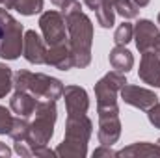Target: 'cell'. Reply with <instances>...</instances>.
<instances>
[{
    "mask_svg": "<svg viewBox=\"0 0 160 158\" xmlns=\"http://www.w3.org/2000/svg\"><path fill=\"white\" fill-rule=\"evenodd\" d=\"M13 87L19 91H28L36 99L58 101L63 97V84L62 80L43 75V73H30L26 69H19L13 73Z\"/></svg>",
    "mask_w": 160,
    "mask_h": 158,
    "instance_id": "3",
    "label": "cell"
},
{
    "mask_svg": "<svg viewBox=\"0 0 160 158\" xmlns=\"http://www.w3.org/2000/svg\"><path fill=\"white\" fill-rule=\"evenodd\" d=\"M77 11H82V4H80L78 0H69V2H65L63 6H62V15L63 17H69V15H73V13H77Z\"/></svg>",
    "mask_w": 160,
    "mask_h": 158,
    "instance_id": "24",
    "label": "cell"
},
{
    "mask_svg": "<svg viewBox=\"0 0 160 158\" xmlns=\"http://www.w3.org/2000/svg\"><path fill=\"white\" fill-rule=\"evenodd\" d=\"M28 134H30L28 117L17 116V117L13 119V125H11V128H9V132H8V136H9L13 141H24V140L28 138Z\"/></svg>",
    "mask_w": 160,
    "mask_h": 158,
    "instance_id": "18",
    "label": "cell"
},
{
    "mask_svg": "<svg viewBox=\"0 0 160 158\" xmlns=\"http://www.w3.org/2000/svg\"><path fill=\"white\" fill-rule=\"evenodd\" d=\"M136 48L143 52H158L160 50V30L149 19H140L134 24V37Z\"/></svg>",
    "mask_w": 160,
    "mask_h": 158,
    "instance_id": "8",
    "label": "cell"
},
{
    "mask_svg": "<svg viewBox=\"0 0 160 158\" xmlns=\"http://www.w3.org/2000/svg\"><path fill=\"white\" fill-rule=\"evenodd\" d=\"M119 95H121V99L125 101V104L134 106V108L143 110V112H147L149 108H153L158 102V97H157L155 91L140 87V86H134V84H128V82L121 87Z\"/></svg>",
    "mask_w": 160,
    "mask_h": 158,
    "instance_id": "9",
    "label": "cell"
},
{
    "mask_svg": "<svg viewBox=\"0 0 160 158\" xmlns=\"http://www.w3.org/2000/svg\"><path fill=\"white\" fill-rule=\"evenodd\" d=\"M47 65L60 69V71H69L75 67V58L69 47V41L62 43V45H54L47 48Z\"/></svg>",
    "mask_w": 160,
    "mask_h": 158,
    "instance_id": "13",
    "label": "cell"
},
{
    "mask_svg": "<svg viewBox=\"0 0 160 158\" xmlns=\"http://www.w3.org/2000/svg\"><path fill=\"white\" fill-rule=\"evenodd\" d=\"M108 60H110V65H112L116 71L123 73V75H127V73L134 67V56H132V52H130L128 48H125L123 45H116V47L110 50Z\"/></svg>",
    "mask_w": 160,
    "mask_h": 158,
    "instance_id": "15",
    "label": "cell"
},
{
    "mask_svg": "<svg viewBox=\"0 0 160 158\" xmlns=\"http://www.w3.org/2000/svg\"><path fill=\"white\" fill-rule=\"evenodd\" d=\"M101 156H118V151H114L112 149V145H102L101 143V147H97L95 151H93V158H101Z\"/></svg>",
    "mask_w": 160,
    "mask_h": 158,
    "instance_id": "26",
    "label": "cell"
},
{
    "mask_svg": "<svg viewBox=\"0 0 160 158\" xmlns=\"http://www.w3.org/2000/svg\"><path fill=\"white\" fill-rule=\"evenodd\" d=\"M39 28L43 32V39L48 47L62 45L67 41V24L60 11H45L39 17Z\"/></svg>",
    "mask_w": 160,
    "mask_h": 158,
    "instance_id": "7",
    "label": "cell"
},
{
    "mask_svg": "<svg viewBox=\"0 0 160 158\" xmlns=\"http://www.w3.org/2000/svg\"><path fill=\"white\" fill-rule=\"evenodd\" d=\"M36 119L30 123V134L24 140L28 145H47L54 136V125L58 119L56 101H38Z\"/></svg>",
    "mask_w": 160,
    "mask_h": 158,
    "instance_id": "4",
    "label": "cell"
},
{
    "mask_svg": "<svg viewBox=\"0 0 160 158\" xmlns=\"http://www.w3.org/2000/svg\"><path fill=\"white\" fill-rule=\"evenodd\" d=\"M132 2H136V4H138L140 7H145V6H147V4H149L151 0H132Z\"/></svg>",
    "mask_w": 160,
    "mask_h": 158,
    "instance_id": "30",
    "label": "cell"
},
{
    "mask_svg": "<svg viewBox=\"0 0 160 158\" xmlns=\"http://www.w3.org/2000/svg\"><path fill=\"white\" fill-rule=\"evenodd\" d=\"M36 106H38V99L28 91L15 89L13 97L9 99V110L21 117H30L36 112Z\"/></svg>",
    "mask_w": 160,
    "mask_h": 158,
    "instance_id": "14",
    "label": "cell"
},
{
    "mask_svg": "<svg viewBox=\"0 0 160 158\" xmlns=\"http://www.w3.org/2000/svg\"><path fill=\"white\" fill-rule=\"evenodd\" d=\"M93 134V121L86 112L67 110V125L63 141L56 147V155L62 158H84L88 155V143Z\"/></svg>",
    "mask_w": 160,
    "mask_h": 158,
    "instance_id": "1",
    "label": "cell"
},
{
    "mask_svg": "<svg viewBox=\"0 0 160 158\" xmlns=\"http://www.w3.org/2000/svg\"><path fill=\"white\" fill-rule=\"evenodd\" d=\"M13 87V73L6 63H0V99L6 97Z\"/></svg>",
    "mask_w": 160,
    "mask_h": 158,
    "instance_id": "22",
    "label": "cell"
},
{
    "mask_svg": "<svg viewBox=\"0 0 160 158\" xmlns=\"http://www.w3.org/2000/svg\"><path fill=\"white\" fill-rule=\"evenodd\" d=\"M0 6L8 11L15 9L24 17H32L43 11V0H0Z\"/></svg>",
    "mask_w": 160,
    "mask_h": 158,
    "instance_id": "16",
    "label": "cell"
},
{
    "mask_svg": "<svg viewBox=\"0 0 160 158\" xmlns=\"http://www.w3.org/2000/svg\"><path fill=\"white\" fill-rule=\"evenodd\" d=\"M114 9L116 13L121 15L125 21H130V19H136L140 15V6L132 0H116L114 4Z\"/></svg>",
    "mask_w": 160,
    "mask_h": 158,
    "instance_id": "20",
    "label": "cell"
},
{
    "mask_svg": "<svg viewBox=\"0 0 160 158\" xmlns=\"http://www.w3.org/2000/svg\"><path fill=\"white\" fill-rule=\"evenodd\" d=\"M82 2H84V4H86L89 9H93V11H95V9H97L101 4H102V0H82Z\"/></svg>",
    "mask_w": 160,
    "mask_h": 158,
    "instance_id": "28",
    "label": "cell"
},
{
    "mask_svg": "<svg viewBox=\"0 0 160 158\" xmlns=\"http://www.w3.org/2000/svg\"><path fill=\"white\" fill-rule=\"evenodd\" d=\"M15 153L21 155V156H32V151H30V145L26 141H15Z\"/></svg>",
    "mask_w": 160,
    "mask_h": 158,
    "instance_id": "27",
    "label": "cell"
},
{
    "mask_svg": "<svg viewBox=\"0 0 160 158\" xmlns=\"http://www.w3.org/2000/svg\"><path fill=\"white\" fill-rule=\"evenodd\" d=\"M9 155H11V149H9L6 143H2V141H0V156H6V158H8Z\"/></svg>",
    "mask_w": 160,
    "mask_h": 158,
    "instance_id": "29",
    "label": "cell"
},
{
    "mask_svg": "<svg viewBox=\"0 0 160 158\" xmlns=\"http://www.w3.org/2000/svg\"><path fill=\"white\" fill-rule=\"evenodd\" d=\"M157 21H158V24H160V13H158V17H157Z\"/></svg>",
    "mask_w": 160,
    "mask_h": 158,
    "instance_id": "33",
    "label": "cell"
},
{
    "mask_svg": "<svg viewBox=\"0 0 160 158\" xmlns=\"http://www.w3.org/2000/svg\"><path fill=\"white\" fill-rule=\"evenodd\" d=\"M118 156H160V147L157 143H149V141H138L132 143L128 147H123L121 151H118Z\"/></svg>",
    "mask_w": 160,
    "mask_h": 158,
    "instance_id": "17",
    "label": "cell"
},
{
    "mask_svg": "<svg viewBox=\"0 0 160 158\" xmlns=\"http://www.w3.org/2000/svg\"><path fill=\"white\" fill-rule=\"evenodd\" d=\"M157 145H158V147H160V138H158V141H157Z\"/></svg>",
    "mask_w": 160,
    "mask_h": 158,
    "instance_id": "34",
    "label": "cell"
},
{
    "mask_svg": "<svg viewBox=\"0 0 160 158\" xmlns=\"http://www.w3.org/2000/svg\"><path fill=\"white\" fill-rule=\"evenodd\" d=\"M147 117H149V123L160 130V102H157L153 108L147 110Z\"/></svg>",
    "mask_w": 160,
    "mask_h": 158,
    "instance_id": "25",
    "label": "cell"
},
{
    "mask_svg": "<svg viewBox=\"0 0 160 158\" xmlns=\"http://www.w3.org/2000/svg\"><path fill=\"white\" fill-rule=\"evenodd\" d=\"M67 24V41L75 58V67L84 69L91 63V45H93V22L84 13L77 11L69 17H63Z\"/></svg>",
    "mask_w": 160,
    "mask_h": 158,
    "instance_id": "2",
    "label": "cell"
},
{
    "mask_svg": "<svg viewBox=\"0 0 160 158\" xmlns=\"http://www.w3.org/2000/svg\"><path fill=\"white\" fill-rule=\"evenodd\" d=\"M121 136V121L119 114H99V130L97 140L102 145L118 143Z\"/></svg>",
    "mask_w": 160,
    "mask_h": 158,
    "instance_id": "11",
    "label": "cell"
},
{
    "mask_svg": "<svg viewBox=\"0 0 160 158\" xmlns=\"http://www.w3.org/2000/svg\"><path fill=\"white\" fill-rule=\"evenodd\" d=\"M138 77L142 82L160 87V56L158 52H143L142 54V62H140V69H138Z\"/></svg>",
    "mask_w": 160,
    "mask_h": 158,
    "instance_id": "12",
    "label": "cell"
},
{
    "mask_svg": "<svg viewBox=\"0 0 160 158\" xmlns=\"http://www.w3.org/2000/svg\"><path fill=\"white\" fill-rule=\"evenodd\" d=\"M0 41H2V26H0Z\"/></svg>",
    "mask_w": 160,
    "mask_h": 158,
    "instance_id": "32",
    "label": "cell"
},
{
    "mask_svg": "<svg viewBox=\"0 0 160 158\" xmlns=\"http://www.w3.org/2000/svg\"><path fill=\"white\" fill-rule=\"evenodd\" d=\"M13 119L15 117L11 116V112L6 106L0 104V134H8L9 132V128L13 125Z\"/></svg>",
    "mask_w": 160,
    "mask_h": 158,
    "instance_id": "23",
    "label": "cell"
},
{
    "mask_svg": "<svg viewBox=\"0 0 160 158\" xmlns=\"http://www.w3.org/2000/svg\"><path fill=\"white\" fill-rule=\"evenodd\" d=\"M0 26H2L0 58H4V60H17L22 54V43H24L22 24L6 7H0Z\"/></svg>",
    "mask_w": 160,
    "mask_h": 158,
    "instance_id": "5",
    "label": "cell"
},
{
    "mask_svg": "<svg viewBox=\"0 0 160 158\" xmlns=\"http://www.w3.org/2000/svg\"><path fill=\"white\" fill-rule=\"evenodd\" d=\"M134 37V26L130 24V22H123L119 24L118 28H116V34H114V41H116V45H123V47H127L130 41Z\"/></svg>",
    "mask_w": 160,
    "mask_h": 158,
    "instance_id": "21",
    "label": "cell"
},
{
    "mask_svg": "<svg viewBox=\"0 0 160 158\" xmlns=\"http://www.w3.org/2000/svg\"><path fill=\"white\" fill-rule=\"evenodd\" d=\"M95 17H97V22H99L102 28H112V26H114V21H116V9H114V6L102 2V4L95 9Z\"/></svg>",
    "mask_w": 160,
    "mask_h": 158,
    "instance_id": "19",
    "label": "cell"
},
{
    "mask_svg": "<svg viewBox=\"0 0 160 158\" xmlns=\"http://www.w3.org/2000/svg\"><path fill=\"white\" fill-rule=\"evenodd\" d=\"M158 56H160V50H158Z\"/></svg>",
    "mask_w": 160,
    "mask_h": 158,
    "instance_id": "35",
    "label": "cell"
},
{
    "mask_svg": "<svg viewBox=\"0 0 160 158\" xmlns=\"http://www.w3.org/2000/svg\"><path fill=\"white\" fill-rule=\"evenodd\" d=\"M127 84L125 75L119 71L106 73L95 84V99H97V114H119L118 95L121 87Z\"/></svg>",
    "mask_w": 160,
    "mask_h": 158,
    "instance_id": "6",
    "label": "cell"
},
{
    "mask_svg": "<svg viewBox=\"0 0 160 158\" xmlns=\"http://www.w3.org/2000/svg\"><path fill=\"white\" fill-rule=\"evenodd\" d=\"M50 2H52L54 6H58V7H62V6H63L65 2H69V0H50Z\"/></svg>",
    "mask_w": 160,
    "mask_h": 158,
    "instance_id": "31",
    "label": "cell"
},
{
    "mask_svg": "<svg viewBox=\"0 0 160 158\" xmlns=\"http://www.w3.org/2000/svg\"><path fill=\"white\" fill-rule=\"evenodd\" d=\"M22 56L26 62L34 65H43L47 62V45L36 30L24 32V43H22Z\"/></svg>",
    "mask_w": 160,
    "mask_h": 158,
    "instance_id": "10",
    "label": "cell"
}]
</instances>
